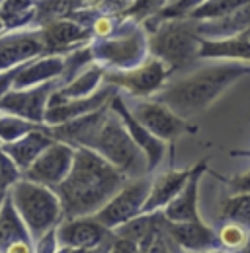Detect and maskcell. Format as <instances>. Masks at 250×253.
Returning <instances> with one entry per match:
<instances>
[{"label": "cell", "instance_id": "obj_30", "mask_svg": "<svg viewBox=\"0 0 250 253\" xmlns=\"http://www.w3.org/2000/svg\"><path fill=\"white\" fill-rule=\"evenodd\" d=\"M217 236L219 242H221V248H225L229 252H239L247 244L250 234L245 226H241L237 222H227V224L221 226Z\"/></svg>", "mask_w": 250, "mask_h": 253}, {"label": "cell", "instance_id": "obj_6", "mask_svg": "<svg viewBox=\"0 0 250 253\" xmlns=\"http://www.w3.org/2000/svg\"><path fill=\"white\" fill-rule=\"evenodd\" d=\"M90 49L94 61H98L100 66H108L112 70H129L147 61L149 39L141 30L133 28L118 35L112 33L110 37H102L90 45Z\"/></svg>", "mask_w": 250, "mask_h": 253}, {"label": "cell", "instance_id": "obj_3", "mask_svg": "<svg viewBox=\"0 0 250 253\" xmlns=\"http://www.w3.org/2000/svg\"><path fill=\"white\" fill-rule=\"evenodd\" d=\"M201 37L197 33V22L191 18L158 22L149 37V53L166 64L170 72L186 68L199 59Z\"/></svg>", "mask_w": 250, "mask_h": 253}, {"label": "cell", "instance_id": "obj_1", "mask_svg": "<svg viewBox=\"0 0 250 253\" xmlns=\"http://www.w3.org/2000/svg\"><path fill=\"white\" fill-rule=\"evenodd\" d=\"M129 181L118 168L90 148H76L70 173L57 187L64 218L94 216Z\"/></svg>", "mask_w": 250, "mask_h": 253}, {"label": "cell", "instance_id": "obj_26", "mask_svg": "<svg viewBox=\"0 0 250 253\" xmlns=\"http://www.w3.org/2000/svg\"><path fill=\"white\" fill-rule=\"evenodd\" d=\"M106 68L100 64H94L84 68L80 74H76L70 82L62 84L61 88L55 92V97L61 99H80V97H90L100 90V84L104 82Z\"/></svg>", "mask_w": 250, "mask_h": 253}, {"label": "cell", "instance_id": "obj_18", "mask_svg": "<svg viewBox=\"0 0 250 253\" xmlns=\"http://www.w3.org/2000/svg\"><path fill=\"white\" fill-rule=\"evenodd\" d=\"M207 171V160L197 162L191 168V175L188 179L186 187L180 191V195L168 203L160 212L168 222H193L199 220V185L201 177Z\"/></svg>", "mask_w": 250, "mask_h": 253}, {"label": "cell", "instance_id": "obj_34", "mask_svg": "<svg viewBox=\"0 0 250 253\" xmlns=\"http://www.w3.org/2000/svg\"><path fill=\"white\" fill-rule=\"evenodd\" d=\"M59 250V242L55 236V230L47 232L45 236H41L39 240L33 242V252L35 253H55Z\"/></svg>", "mask_w": 250, "mask_h": 253}, {"label": "cell", "instance_id": "obj_35", "mask_svg": "<svg viewBox=\"0 0 250 253\" xmlns=\"http://www.w3.org/2000/svg\"><path fill=\"white\" fill-rule=\"evenodd\" d=\"M114 28H116V24L108 16H98L92 22V33H96L98 37H110L114 33Z\"/></svg>", "mask_w": 250, "mask_h": 253}, {"label": "cell", "instance_id": "obj_20", "mask_svg": "<svg viewBox=\"0 0 250 253\" xmlns=\"http://www.w3.org/2000/svg\"><path fill=\"white\" fill-rule=\"evenodd\" d=\"M64 66H66V55H43L33 61H28L26 64H22L14 80V90H28L51 80H61Z\"/></svg>", "mask_w": 250, "mask_h": 253}, {"label": "cell", "instance_id": "obj_16", "mask_svg": "<svg viewBox=\"0 0 250 253\" xmlns=\"http://www.w3.org/2000/svg\"><path fill=\"white\" fill-rule=\"evenodd\" d=\"M110 103L96 109L92 113H86L78 119H72L68 123L55 126H47L49 134L53 136V140H59L64 144H70L74 148H90L94 142V138L98 136L102 125L106 123L108 115H110Z\"/></svg>", "mask_w": 250, "mask_h": 253}, {"label": "cell", "instance_id": "obj_43", "mask_svg": "<svg viewBox=\"0 0 250 253\" xmlns=\"http://www.w3.org/2000/svg\"><path fill=\"white\" fill-rule=\"evenodd\" d=\"M203 253H231V252H221V250H211V252H203Z\"/></svg>", "mask_w": 250, "mask_h": 253}, {"label": "cell", "instance_id": "obj_5", "mask_svg": "<svg viewBox=\"0 0 250 253\" xmlns=\"http://www.w3.org/2000/svg\"><path fill=\"white\" fill-rule=\"evenodd\" d=\"M90 150L98 152L104 160H108L129 179L145 177V173L149 171L147 156L135 144L129 130L125 128L124 121L114 111H110L106 123L102 125L98 136L94 138Z\"/></svg>", "mask_w": 250, "mask_h": 253}, {"label": "cell", "instance_id": "obj_14", "mask_svg": "<svg viewBox=\"0 0 250 253\" xmlns=\"http://www.w3.org/2000/svg\"><path fill=\"white\" fill-rule=\"evenodd\" d=\"M114 95H116V88L110 86V84L100 88L90 97H80V99H61V97L51 95L47 111H45V125H62V123L78 119V117H82L86 113H92L96 109L108 105Z\"/></svg>", "mask_w": 250, "mask_h": 253}, {"label": "cell", "instance_id": "obj_36", "mask_svg": "<svg viewBox=\"0 0 250 253\" xmlns=\"http://www.w3.org/2000/svg\"><path fill=\"white\" fill-rule=\"evenodd\" d=\"M22 66H16V68H10V70H2L0 72V99L8 94L10 90H14V80L18 76Z\"/></svg>", "mask_w": 250, "mask_h": 253}, {"label": "cell", "instance_id": "obj_21", "mask_svg": "<svg viewBox=\"0 0 250 253\" xmlns=\"http://www.w3.org/2000/svg\"><path fill=\"white\" fill-rule=\"evenodd\" d=\"M53 136L49 134L47 126L41 125L39 128L28 132L26 136L14 140V142H8V144H0L4 148V152L14 160V164L20 168V171L24 173L26 169H30V166L39 158L51 144H53Z\"/></svg>", "mask_w": 250, "mask_h": 253}, {"label": "cell", "instance_id": "obj_39", "mask_svg": "<svg viewBox=\"0 0 250 253\" xmlns=\"http://www.w3.org/2000/svg\"><path fill=\"white\" fill-rule=\"evenodd\" d=\"M233 156H245V158H250V150H235Z\"/></svg>", "mask_w": 250, "mask_h": 253}, {"label": "cell", "instance_id": "obj_45", "mask_svg": "<svg viewBox=\"0 0 250 253\" xmlns=\"http://www.w3.org/2000/svg\"><path fill=\"white\" fill-rule=\"evenodd\" d=\"M0 253H4V252H2V250H0Z\"/></svg>", "mask_w": 250, "mask_h": 253}, {"label": "cell", "instance_id": "obj_19", "mask_svg": "<svg viewBox=\"0 0 250 253\" xmlns=\"http://www.w3.org/2000/svg\"><path fill=\"white\" fill-rule=\"evenodd\" d=\"M41 32V41H43V49L45 55H61V53H68L74 51L80 43H84L92 30H88L84 24L76 22V20H57L51 22L43 28H39Z\"/></svg>", "mask_w": 250, "mask_h": 253}, {"label": "cell", "instance_id": "obj_15", "mask_svg": "<svg viewBox=\"0 0 250 253\" xmlns=\"http://www.w3.org/2000/svg\"><path fill=\"white\" fill-rule=\"evenodd\" d=\"M45 55L39 30H16L0 35V72Z\"/></svg>", "mask_w": 250, "mask_h": 253}, {"label": "cell", "instance_id": "obj_7", "mask_svg": "<svg viewBox=\"0 0 250 253\" xmlns=\"http://www.w3.org/2000/svg\"><path fill=\"white\" fill-rule=\"evenodd\" d=\"M151 185H153V181L149 177L129 179L124 187L94 214V218L102 222L112 232L127 222L139 218L143 214L147 197L151 193Z\"/></svg>", "mask_w": 250, "mask_h": 253}, {"label": "cell", "instance_id": "obj_42", "mask_svg": "<svg viewBox=\"0 0 250 253\" xmlns=\"http://www.w3.org/2000/svg\"><path fill=\"white\" fill-rule=\"evenodd\" d=\"M4 30H6V26H4V22H2V18H0V35H2Z\"/></svg>", "mask_w": 250, "mask_h": 253}, {"label": "cell", "instance_id": "obj_17", "mask_svg": "<svg viewBox=\"0 0 250 253\" xmlns=\"http://www.w3.org/2000/svg\"><path fill=\"white\" fill-rule=\"evenodd\" d=\"M110 107H112V111L124 121V125H125V128L129 130L131 138L135 140V144H137V146L143 150V154L147 156L149 171H153L156 166L160 164V160L164 158V150H166L164 144H166V142H162L160 138H156L147 126H143L137 121V117H135L133 111L127 107V103H125L124 97L120 94H116L110 99Z\"/></svg>", "mask_w": 250, "mask_h": 253}, {"label": "cell", "instance_id": "obj_24", "mask_svg": "<svg viewBox=\"0 0 250 253\" xmlns=\"http://www.w3.org/2000/svg\"><path fill=\"white\" fill-rule=\"evenodd\" d=\"M199 59H219L250 64V39L243 32L227 39H201Z\"/></svg>", "mask_w": 250, "mask_h": 253}, {"label": "cell", "instance_id": "obj_12", "mask_svg": "<svg viewBox=\"0 0 250 253\" xmlns=\"http://www.w3.org/2000/svg\"><path fill=\"white\" fill-rule=\"evenodd\" d=\"M55 236L61 248L90 252L110 242L114 238V232L108 230L94 216H80V218H64L55 228Z\"/></svg>", "mask_w": 250, "mask_h": 253}, {"label": "cell", "instance_id": "obj_22", "mask_svg": "<svg viewBox=\"0 0 250 253\" xmlns=\"http://www.w3.org/2000/svg\"><path fill=\"white\" fill-rule=\"evenodd\" d=\"M189 175H191V168H188V169H174V171L158 175L153 181V185H151V193L147 197L143 214L160 212L168 203H172L180 195V191L186 187Z\"/></svg>", "mask_w": 250, "mask_h": 253}, {"label": "cell", "instance_id": "obj_38", "mask_svg": "<svg viewBox=\"0 0 250 253\" xmlns=\"http://www.w3.org/2000/svg\"><path fill=\"white\" fill-rule=\"evenodd\" d=\"M4 253H35L33 252V242H18L10 246Z\"/></svg>", "mask_w": 250, "mask_h": 253}, {"label": "cell", "instance_id": "obj_40", "mask_svg": "<svg viewBox=\"0 0 250 253\" xmlns=\"http://www.w3.org/2000/svg\"><path fill=\"white\" fill-rule=\"evenodd\" d=\"M237 253H250V236H249V240H247V244H245Z\"/></svg>", "mask_w": 250, "mask_h": 253}, {"label": "cell", "instance_id": "obj_11", "mask_svg": "<svg viewBox=\"0 0 250 253\" xmlns=\"http://www.w3.org/2000/svg\"><path fill=\"white\" fill-rule=\"evenodd\" d=\"M131 111L137 117V121L143 126H147L162 142L176 140L184 132H193L195 130V126H191L184 117L174 113L166 103H162L158 99L139 101Z\"/></svg>", "mask_w": 250, "mask_h": 253}, {"label": "cell", "instance_id": "obj_28", "mask_svg": "<svg viewBox=\"0 0 250 253\" xmlns=\"http://www.w3.org/2000/svg\"><path fill=\"white\" fill-rule=\"evenodd\" d=\"M221 216L250 230V193H235L221 203Z\"/></svg>", "mask_w": 250, "mask_h": 253}, {"label": "cell", "instance_id": "obj_27", "mask_svg": "<svg viewBox=\"0 0 250 253\" xmlns=\"http://www.w3.org/2000/svg\"><path fill=\"white\" fill-rule=\"evenodd\" d=\"M37 4L33 0H4L0 6V18L6 26V30L16 32L35 20Z\"/></svg>", "mask_w": 250, "mask_h": 253}, {"label": "cell", "instance_id": "obj_33", "mask_svg": "<svg viewBox=\"0 0 250 253\" xmlns=\"http://www.w3.org/2000/svg\"><path fill=\"white\" fill-rule=\"evenodd\" d=\"M86 4H90V8H96L100 12H108V14H118L122 10H127L133 6L135 0H84Z\"/></svg>", "mask_w": 250, "mask_h": 253}, {"label": "cell", "instance_id": "obj_32", "mask_svg": "<svg viewBox=\"0 0 250 253\" xmlns=\"http://www.w3.org/2000/svg\"><path fill=\"white\" fill-rule=\"evenodd\" d=\"M168 2H170V0H135L127 14L133 16L135 20L153 18V16H156Z\"/></svg>", "mask_w": 250, "mask_h": 253}, {"label": "cell", "instance_id": "obj_2", "mask_svg": "<svg viewBox=\"0 0 250 253\" xmlns=\"http://www.w3.org/2000/svg\"><path fill=\"white\" fill-rule=\"evenodd\" d=\"M250 74L249 63H219L203 66L186 78L170 84L158 94V101L166 103L180 117H191L205 111L225 90H229L239 78Z\"/></svg>", "mask_w": 250, "mask_h": 253}, {"label": "cell", "instance_id": "obj_23", "mask_svg": "<svg viewBox=\"0 0 250 253\" xmlns=\"http://www.w3.org/2000/svg\"><path fill=\"white\" fill-rule=\"evenodd\" d=\"M197 22V20H195ZM250 28V4H245L221 18L197 22V33L201 39H227Z\"/></svg>", "mask_w": 250, "mask_h": 253}, {"label": "cell", "instance_id": "obj_13", "mask_svg": "<svg viewBox=\"0 0 250 253\" xmlns=\"http://www.w3.org/2000/svg\"><path fill=\"white\" fill-rule=\"evenodd\" d=\"M162 232L166 240L180 246L188 253H203L221 248L215 230L201 218L193 222H168L162 216Z\"/></svg>", "mask_w": 250, "mask_h": 253}, {"label": "cell", "instance_id": "obj_9", "mask_svg": "<svg viewBox=\"0 0 250 253\" xmlns=\"http://www.w3.org/2000/svg\"><path fill=\"white\" fill-rule=\"evenodd\" d=\"M74 156H76L74 146L55 140L39 158L31 164L30 169L24 171V177L33 181V183L57 189L66 179V175L70 173L72 164H74Z\"/></svg>", "mask_w": 250, "mask_h": 253}, {"label": "cell", "instance_id": "obj_10", "mask_svg": "<svg viewBox=\"0 0 250 253\" xmlns=\"http://www.w3.org/2000/svg\"><path fill=\"white\" fill-rule=\"evenodd\" d=\"M59 88H61L59 80H51L28 90H10L0 99V111L18 115L37 125H45V111H47L49 99Z\"/></svg>", "mask_w": 250, "mask_h": 253}, {"label": "cell", "instance_id": "obj_41", "mask_svg": "<svg viewBox=\"0 0 250 253\" xmlns=\"http://www.w3.org/2000/svg\"><path fill=\"white\" fill-rule=\"evenodd\" d=\"M6 195H8L6 191H0V207H2V203H4V199H6Z\"/></svg>", "mask_w": 250, "mask_h": 253}, {"label": "cell", "instance_id": "obj_4", "mask_svg": "<svg viewBox=\"0 0 250 253\" xmlns=\"http://www.w3.org/2000/svg\"><path fill=\"white\" fill-rule=\"evenodd\" d=\"M8 193L22 220L26 222L33 242L45 236L47 232L55 230L64 220L61 199L57 191L51 187L33 183L30 179L22 177Z\"/></svg>", "mask_w": 250, "mask_h": 253}, {"label": "cell", "instance_id": "obj_44", "mask_svg": "<svg viewBox=\"0 0 250 253\" xmlns=\"http://www.w3.org/2000/svg\"><path fill=\"white\" fill-rule=\"evenodd\" d=\"M2 4H4V0H0V6H2Z\"/></svg>", "mask_w": 250, "mask_h": 253}, {"label": "cell", "instance_id": "obj_8", "mask_svg": "<svg viewBox=\"0 0 250 253\" xmlns=\"http://www.w3.org/2000/svg\"><path fill=\"white\" fill-rule=\"evenodd\" d=\"M170 74V68L162 61L149 57L139 66L129 70H106L104 82L114 88H122L135 97H149L164 88Z\"/></svg>", "mask_w": 250, "mask_h": 253}, {"label": "cell", "instance_id": "obj_31", "mask_svg": "<svg viewBox=\"0 0 250 253\" xmlns=\"http://www.w3.org/2000/svg\"><path fill=\"white\" fill-rule=\"evenodd\" d=\"M22 177H24V173L20 171V168L14 164V160L10 158L4 152V148L0 146V191L8 193Z\"/></svg>", "mask_w": 250, "mask_h": 253}, {"label": "cell", "instance_id": "obj_37", "mask_svg": "<svg viewBox=\"0 0 250 253\" xmlns=\"http://www.w3.org/2000/svg\"><path fill=\"white\" fill-rule=\"evenodd\" d=\"M227 185L235 193H250V169L241 173V175H235L227 181Z\"/></svg>", "mask_w": 250, "mask_h": 253}, {"label": "cell", "instance_id": "obj_25", "mask_svg": "<svg viewBox=\"0 0 250 253\" xmlns=\"http://www.w3.org/2000/svg\"><path fill=\"white\" fill-rule=\"evenodd\" d=\"M18 242H33V240H31V234L26 222L22 220V216L16 211L14 201L8 193L0 207V250L6 252L10 246H14Z\"/></svg>", "mask_w": 250, "mask_h": 253}, {"label": "cell", "instance_id": "obj_29", "mask_svg": "<svg viewBox=\"0 0 250 253\" xmlns=\"http://www.w3.org/2000/svg\"><path fill=\"white\" fill-rule=\"evenodd\" d=\"M41 125L31 123L28 119H22L18 115H10V113H2L0 115V144H8L14 142L22 136H26L28 132L39 128Z\"/></svg>", "mask_w": 250, "mask_h": 253}]
</instances>
